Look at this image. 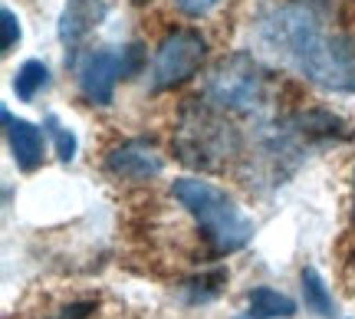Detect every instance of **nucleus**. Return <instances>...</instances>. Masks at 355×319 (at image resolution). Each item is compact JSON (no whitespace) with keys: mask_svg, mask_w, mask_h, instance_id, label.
<instances>
[{"mask_svg":"<svg viewBox=\"0 0 355 319\" xmlns=\"http://www.w3.org/2000/svg\"><path fill=\"white\" fill-rule=\"evenodd\" d=\"M175 155L191 168L220 171L234 155H241V132L224 109L207 99H191L178 115Z\"/></svg>","mask_w":355,"mask_h":319,"instance_id":"obj_3","label":"nucleus"},{"mask_svg":"<svg viewBox=\"0 0 355 319\" xmlns=\"http://www.w3.org/2000/svg\"><path fill=\"white\" fill-rule=\"evenodd\" d=\"M270 92H273L270 73L257 56L243 50L217 60L214 69L207 73V83H204V99L224 112H263L270 105Z\"/></svg>","mask_w":355,"mask_h":319,"instance_id":"obj_4","label":"nucleus"},{"mask_svg":"<svg viewBox=\"0 0 355 319\" xmlns=\"http://www.w3.org/2000/svg\"><path fill=\"white\" fill-rule=\"evenodd\" d=\"M109 17V3L105 0H66L63 13H60V26L56 37L69 53H79V43L96 30Z\"/></svg>","mask_w":355,"mask_h":319,"instance_id":"obj_8","label":"nucleus"},{"mask_svg":"<svg viewBox=\"0 0 355 319\" xmlns=\"http://www.w3.org/2000/svg\"><path fill=\"white\" fill-rule=\"evenodd\" d=\"M300 290H303V303L309 313H316V316L322 319H332L336 316V300H332V290L326 286V280H322V273H319L316 267H303V273H300Z\"/></svg>","mask_w":355,"mask_h":319,"instance_id":"obj_11","label":"nucleus"},{"mask_svg":"<svg viewBox=\"0 0 355 319\" xmlns=\"http://www.w3.org/2000/svg\"><path fill=\"white\" fill-rule=\"evenodd\" d=\"M0 30H3V40H0V53H10L17 43H20V17L10 10V7H3L0 10Z\"/></svg>","mask_w":355,"mask_h":319,"instance_id":"obj_15","label":"nucleus"},{"mask_svg":"<svg viewBox=\"0 0 355 319\" xmlns=\"http://www.w3.org/2000/svg\"><path fill=\"white\" fill-rule=\"evenodd\" d=\"M0 119H3V132H7V145H10V155L17 168L30 175L43 165V128H37L33 122H26L20 115H13L10 109H0Z\"/></svg>","mask_w":355,"mask_h":319,"instance_id":"obj_9","label":"nucleus"},{"mask_svg":"<svg viewBox=\"0 0 355 319\" xmlns=\"http://www.w3.org/2000/svg\"><path fill=\"white\" fill-rule=\"evenodd\" d=\"M66 63L76 73V86L83 99L92 105H109L115 96L119 79H132L145 63V46L128 43V46H102L89 50L83 56H66Z\"/></svg>","mask_w":355,"mask_h":319,"instance_id":"obj_5","label":"nucleus"},{"mask_svg":"<svg viewBox=\"0 0 355 319\" xmlns=\"http://www.w3.org/2000/svg\"><path fill=\"white\" fill-rule=\"evenodd\" d=\"M296 303L286 293H279L273 286H254L247 293V309L234 319H293Z\"/></svg>","mask_w":355,"mask_h":319,"instance_id":"obj_10","label":"nucleus"},{"mask_svg":"<svg viewBox=\"0 0 355 319\" xmlns=\"http://www.w3.org/2000/svg\"><path fill=\"white\" fill-rule=\"evenodd\" d=\"M46 86H50V69H46V63H40V60H26L13 73V92H17L20 103H33Z\"/></svg>","mask_w":355,"mask_h":319,"instance_id":"obj_12","label":"nucleus"},{"mask_svg":"<svg viewBox=\"0 0 355 319\" xmlns=\"http://www.w3.org/2000/svg\"><path fill=\"white\" fill-rule=\"evenodd\" d=\"M250 33L296 76L329 92L355 96V40L336 30L313 3L266 0L250 20Z\"/></svg>","mask_w":355,"mask_h":319,"instance_id":"obj_1","label":"nucleus"},{"mask_svg":"<svg viewBox=\"0 0 355 319\" xmlns=\"http://www.w3.org/2000/svg\"><path fill=\"white\" fill-rule=\"evenodd\" d=\"M43 128H46V135H50L53 145H56V158H60L63 165H69V162L76 158V148H79L76 135H73L56 115H46V119H43Z\"/></svg>","mask_w":355,"mask_h":319,"instance_id":"obj_14","label":"nucleus"},{"mask_svg":"<svg viewBox=\"0 0 355 319\" xmlns=\"http://www.w3.org/2000/svg\"><path fill=\"white\" fill-rule=\"evenodd\" d=\"M204 63H207V40H204L201 30H194V26L171 30L158 43L152 73H148V89L152 92L175 89V86L198 76Z\"/></svg>","mask_w":355,"mask_h":319,"instance_id":"obj_6","label":"nucleus"},{"mask_svg":"<svg viewBox=\"0 0 355 319\" xmlns=\"http://www.w3.org/2000/svg\"><path fill=\"white\" fill-rule=\"evenodd\" d=\"M86 309H92V303H76V307H66V309H60V316H53V319H86Z\"/></svg>","mask_w":355,"mask_h":319,"instance_id":"obj_17","label":"nucleus"},{"mask_svg":"<svg viewBox=\"0 0 355 319\" xmlns=\"http://www.w3.org/2000/svg\"><path fill=\"white\" fill-rule=\"evenodd\" d=\"M135 3H148V0H135Z\"/></svg>","mask_w":355,"mask_h":319,"instance_id":"obj_18","label":"nucleus"},{"mask_svg":"<svg viewBox=\"0 0 355 319\" xmlns=\"http://www.w3.org/2000/svg\"><path fill=\"white\" fill-rule=\"evenodd\" d=\"M175 3H178V10L184 13V17H194V20H198V17H207L220 0H175Z\"/></svg>","mask_w":355,"mask_h":319,"instance_id":"obj_16","label":"nucleus"},{"mask_svg":"<svg viewBox=\"0 0 355 319\" xmlns=\"http://www.w3.org/2000/svg\"><path fill=\"white\" fill-rule=\"evenodd\" d=\"M105 168L119 181H152L162 175L165 158L158 155V148H155L152 141L132 139V141L115 145L112 152L105 155Z\"/></svg>","mask_w":355,"mask_h":319,"instance_id":"obj_7","label":"nucleus"},{"mask_svg":"<svg viewBox=\"0 0 355 319\" xmlns=\"http://www.w3.org/2000/svg\"><path fill=\"white\" fill-rule=\"evenodd\" d=\"M224 283H227V270L224 267L211 270V273H201V277H194V280H184L181 283L184 303H191V307H198V303H211L214 296H220Z\"/></svg>","mask_w":355,"mask_h":319,"instance_id":"obj_13","label":"nucleus"},{"mask_svg":"<svg viewBox=\"0 0 355 319\" xmlns=\"http://www.w3.org/2000/svg\"><path fill=\"white\" fill-rule=\"evenodd\" d=\"M171 198L184 207L201 230L211 257H227L243 250L254 241V221L224 188L204 178H178L171 181Z\"/></svg>","mask_w":355,"mask_h":319,"instance_id":"obj_2","label":"nucleus"}]
</instances>
